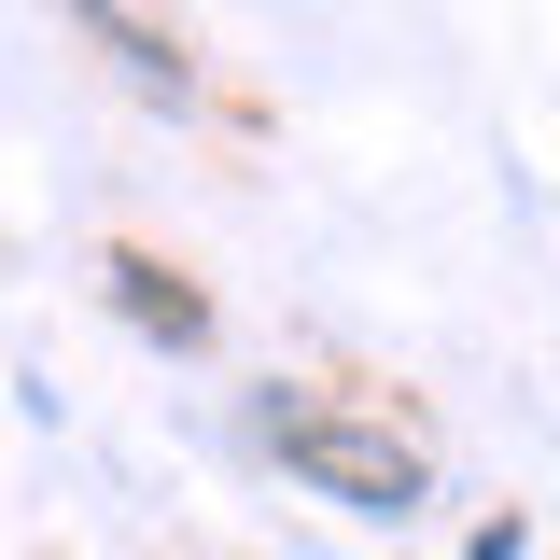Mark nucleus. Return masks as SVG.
Segmentation results:
<instances>
[{"label":"nucleus","instance_id":"1","mask_svg":"<svg viewBox=\"0 0 560 560\" xmlns=\"http://www.w3.org/2000/svg\"><path fill=\"white\" fill-rule=\"evenodd\" d=\"M267 448H280V477H308L323 504H350V518H407V504H434L420 434H393V420H364V407L280 393V407H267Z\"/></svg>","mask_w":560,"mask_h":560},{"label":"nucleus","instance_id":"2","mask_svg":"<svg viewBox=\"0 0 560 560\" xmlns=\"http://www.w3.org/2000/svg\"><path fill=\"white\" fill-rule=\"evenodd\" d=\"M98 280H113V308H127L140 337H168V350H210V294H197L183 267H154V253H113Z\"/></svg>","mask_w":560,"mask_h":560},{"label":"nucleus","instance_id":"3","mask_svg":"<svg viewBox=\"0 0 560 560\" xmlns=\"http://www.w3.org/2000/svg\"><path fill=\"white\" fill-rule=\"evenodd\" d=\"M70 14H84V28L113 43V70H127V84L183 98V28H168V14H140V0H70Z\"/></svg>","mask_w":560,"mask_h":560},{"label":"nucleus","instance_id":"4","mask_svg":"<svg viewBox=\"0 0 560 560\" xmlns=\"http://www.w3.org/2000/svg\"><path fill=\"white\" fill-rule=\"evenodd\" d=\"M463 560H518V518H477V547Z\"/></svg>","mask_w":560,"mask_h":560}]
</instances>
